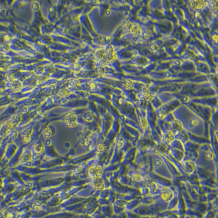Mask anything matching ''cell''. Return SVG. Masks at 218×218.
<instances>
[{"label": "cell", "mask_w": 218, "mask_h": 218, "mask_svg": "<svg viewBox=\"0 0 218 218\" xmlns=\"http://www.w3.org/2000/svg\"><path fill=\"white\" fill-rule=\"evenodd\" d=\"M199 160L198 163L202 167L210 171L213 172L214 171L215 165L214 156L210 150H202L200 154Z\"/></svg>", "instance_id": "6da1fadb"}, {"label": "cell", "mask_w": 218, "mask_h": 218, "mask_svg": "<svg viewBox=\"0 0 218 218\" xmlns=\"http://www.w3.org/2000/svg\"><path fill=\"white\" fill-rule=\"evenodd\" d=\"M88 173L90 178L94 179L95 178L100 177L103 173V170L101 167L98 165H94L89 168Z\"/></svg>", "instance_id": "7a4b0ae2"}, {"label": "cell", "mask_w": 218, "mask_h": 218, "mask_svg": "<svg viewBox=\"0 0 218 218\" xmlns=\"http://www.w3.org/2000/svg\"><path fill=\"white\" fill-rule=\"evenodd\" d=\"M173 192L171 191V190L168 189H164L161 192V199H162L163 200L165 201H167L171 200V199L173 198Z\"/></svg>", "instance_id": "3957f363"}, {"label": "cell", "mask_w": 218, "mask_h": 218, "mask_svg": "<svg viewBox=\"0 0 218 218\" xmlns=\"http://www.w3.org/2000/svg\"><path fill=\"white\" fill-rule=\"evenodd\" d=\"M92 187L93 188L96 189L100 190L104 188V183L101 177L95 178L93 179L92 182Z\"/></svg>", "instance_id": "277c9868"}, {"label": "cell", "mask_w": 218, "mask_h": 218, "mask_svg": "<svg viewBox=\"0 0 218 218\" xmlns=\"http://www.w3.org/2000/svg\"><path fill=\"white\" fill-rule=\"evenodd\" d=\"M173 139H174V137H173V134L170 132H166L165 135L164 136V140L167 144H170L172 141H173Z\"/></svg>", "instance_id": "5b68a950"}, {"label": "cell", "mask_w": 218, "mask_h": 218, "mask_svg": "<svg viewBox=\"0 0 218 218\" xmlns=\"http://www.w3.org/2000/svg\"><path fill=\"white\" fill-rule=\"evenodd\" d=\"M132 180L136 182H141L144 180V178L139 173H135L132 176Z\"/></svg>", "instance_id": "8992f818"}, {"label": "cell", "mask_w": 218, "mask_h": 218, "mask_svg": "<svg viewBox=\"0 0 218 218\" xmlns=\"http://www.w3.org/2000/svg\"><path fill=\"white\" fill-rule=\"evenodd\" d=\"M140 124L142 128L144 129H146L148 127V123L144 118H142L140 119Z\"/></svg>", "instance_id": "52a82bcc"}, {"label": "cell", "mask_w": 218, "mask_h": 218, "mask_svg": "<svg viewBox=\"0 0 218 218\" xmlns=\"http://www.w3.org/2000/svg\"><path fill=\"white\" fill-rule=\"evenodd\" d=\"M43 150V147L40 144H37L35 146V151L37 153H40L42 152Z\"/></svg>", "instance_id": "ba28073f"}, {"label": "cell", "mask_w": 218, "mask_h": 218, "mask_svg": "<svg viewBox=\"0 0 218 218\" xmlns=\"http://www.w3.org/2000/svg\"><path fill=\"white\" fill-rule=\"evenodd\" d=\"M123 145V141L122 140H118V142H117V146H118V147L121 148Z\"/></svg>", "instance_id": "9c48e42d"}, {"label": "cell", "mask_w": 218, "mask_h": 218, "mask_svg": "<svg viewBox=\"0 0 218 218\" xmlns=\"http://www.w3.org/2000/svg\"><path fill=\"white\" fill-rule=\"evenodd\" d=\"M105 146L104 145H103V144H100V145L98 146V150H99V151H104V150L105 149Z\"/></svg>", "instance_id": "30bf717a"}]
</instances>
